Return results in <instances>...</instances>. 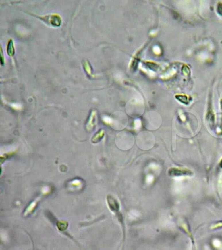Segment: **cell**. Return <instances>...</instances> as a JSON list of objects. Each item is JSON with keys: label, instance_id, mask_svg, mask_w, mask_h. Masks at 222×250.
<instances>
[{"label": "cell", "instance_id": "cell-3", "mask_svg": "<svg viewBox=\"0 0 222 250\" xmlns=\"http://www.w3.org/2000/svg\"><path fill=\"white\" fill-rule=\"evenodd\" d=\"M145 127L149 130H155L159 127L161 123V118L157 112L150 111L144 117Z\"/></svg>", "mask_w": 222, "mask_h": 250}, {"label": "cell", "instance_id": "cell-7", "mask_svg": "<svg viewBox=\"0 0 222 250\" xmlns=\"http://www.w3.org/2000/svg\"><path fill=\"white\" fill-rule=\"evenodd\" d=\"M220 166H221V167L222 168V160L221 161V163H220Z\"/></svg>", "mask_w": 222, "mask_h": 250}, {"label": "cell", "instance_id": "cell-5", "mask_svg": "<svg viewBox=\"0 0 222 250\" xmlns=\"http://www.w3.org/2000/svg\"><path fill=\"white\" fill-rule=\"evenodd\" d=\"M107 202L109 208L112 212L117 216L120 222L123 223L122 215L120 213V205L119 201L115 197L112 195H108L107 197Z\"/></svg>", "mask_w": 222, "mask_h": 250}, {"label": "cell", "instance_id": "cell-4", "mask_svg": "<svg viewBox=\"0 0 222 250\" xmlns=\"http://www.w3.org/2000/svg\"><path fill=\"white\" fill-rule=\"evenodd\" d=\"M128 118L124 113L115 112L109 119V123L114 129L121 130L124 129L128 124Z\"/></svg>", "mask_w": 222, "mask_h": 250}, {"label": "cell", "instance_id": "cell-1", "mask_svg": "<svg viewBox=\"0 0 222 250\" xmlns=\"http://www.w3.org/2000/svg\"><path fill=\"white\" fill-rule=\"evenodd\" d=\"M117 147L121 150H128L134 143V138L128 132H121L117 135L115 139Z\"/></svg>", "mask_w": 222, "mask_h": 250}, {"label": "cell", "instance_id": "cell-2", "mask_svg": "<svg viewBox=\"0 0 222 250\" xmlns=\"http://www.w3.org/2000/svg\"><path fill=\"white\" fill-rule=\"evenodd\" d=\"M155 143V138L151 132L144 131L140 133L137 137V144L142 150H149Z\"/></svg>", "mask_w": 222, "mask_h": 250}, {"label": "cell", "instance_id": "cell-6", "mask_svg": "<svg viewBox=\"0 0 222 250\" xmlns=\"http://www.w3.org/2000/svg\"><path fill=\"white\" fill-rule=\"evenodd\" d=\"M9 50H11V51L8 53V54L10 55H12V54H13V46L12 41H10L9 44H8V47H7V51H9Z\"/></svg>", "mask_w": 222, "mask_h": 250}]
</instances>
